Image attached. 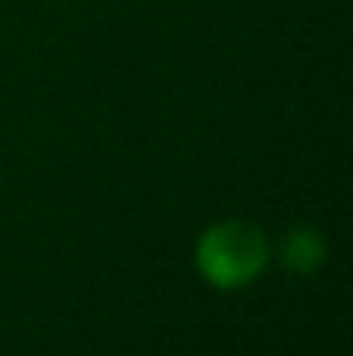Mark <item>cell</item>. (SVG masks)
Instances as JSON below:
<instances>
[{
	"label": "cell",
	"mask_w": 353,
	"mask_h": 356,
	"mask_svg": "<svg viewBox=\"0 0 353 356\" xmlns=\"http://www.w3.org/2000/svg\"><path fill=\"white\" fill-rule=\"evenodd\" d=\"M263 256H267L263 236L246 222H226L212 229L198 245V263L205 277L215 280L219 287H235L249 280L263 266Z\"/></svg>",
	"instance_id": "1"
},
{
	"label": "cell",
	"mask_w": 353,
	"mask_h": 356,
	"mask_svg": "<svg viewBox=\"0 0 353 356\" xmlns=\"http://www.w3.org/2000/svg\"><path fill=\"white\" fill-rule=\"evenodd\" d=\"M322 256V245L312 232H291L284 238V263L291 270H312Z\"/></svg>",
	"instance_id": "2"
}]
</instances>
